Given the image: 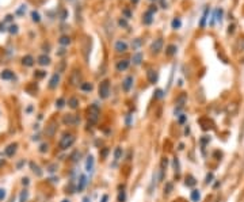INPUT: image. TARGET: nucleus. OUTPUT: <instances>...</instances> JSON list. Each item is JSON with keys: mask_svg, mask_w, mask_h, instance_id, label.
<instances>
[{"mask_svg": "<svg viewBox=\"0 0 244 202\" xmlns=\"http://www.w3.org/2000/svg\"><path fill=\"white\" fill-rule=\"evenodd\" d=\"M185 185H186L187 187H193L197 185V181H195V178L193 175H187L186 176V181H185Z\"/></svg>", "mask_w": 244, "mask_h": 202, "instance_id": "2eb2a0df", "label": "nucleus"}, {"mask_svg": "<svg viewBox=\"0 0 244 202\" xmlns=\"http://www.w3.org/2000/svg\"><path fill=\"white\" fill-rule=\"evenodd\" d=\"M94 168V157L91 155L87 157V161H86V170L87 171H91Z\"/></svg>", "mask_w": 244, "mask_h": 202, "instance_id": "412c9836", "label": "nucleus"}, {"mask_svg": "<svg viewBox=\"0 0 244 202\" xmlns=\"http://www.w3.org/2000/svg\"><path fill=\"white\" fill-rule=\"evenodd\" d=\"M221 16H223V10H217L216 11V19H217L218 22L221 21Z\"/></svg>", "mask_w": 244, "mask_h": 202, "instance_id": "ea45409f", "label": "nucleus"}, {"mask_svg": "<svg viewBox=\"0 0 244 202\" xmlns=\"http://www.w3.org/2000/svg\"><path fill=\"white\" fill-rule=\"evenodd\" d=\"M5 198V190L4 189H0V201H3Z\"/></svg>", "mask_w": 244, "mask_h": 202, "instance_id": "79ce46f5", "label": "nucleus"}, {"mask_svg": "<svg viewBox=\"0 0 244 202\" xmlns=\"http://www.w3.org/2000/svg\"><path fill=\"white\" fill-rule=\"evenodd\" d=\"M172 29H179V27L182 26V22H180V19L179 18H175L174 21H172Z\"/></svg>", "mask_w": 244, "mask_h": 202, "instance_id": "7c9ffc66", "label": "nucleus"}, {"mask_svg": "<svg viewBox=\"0 0 244 202\" xmlns=\"http://www.w3.org/2000/svg\"><path fill=\"white\" fill-rule=\"evenodd\" d=\"M58 83H60V76H58V73H54L52 76V79H50V82H49V88H56L58 86Z\"/></svg>", "mask_w": 244, "mask_h": 202, "instance_id": "9b49d317", "label": "nucleus"}, {"mask_svg": "<svg viewBox=\"0 0 244 202\" xmlns=\"http://www.w3.org/2000/svg\"><path fill=\"white\" fill-rule=\"evenodd\" d=\"M186 115L185 114H182V117H180V118H179V124H185V121H186Z\"/></svg>", "mask_w": 244, "mask_h": 202, "instance_id": "de8ad7c7", "label": "nucleus"}, {"mask_svg": "<svg viewBox=\"0 0 244 202\" xmlns=\"http://www.w3.org/2000/svg\"><path fill=\"white\" fill-rule=\"evenodd\" d=\"M190 197H191L193 202H198L199 199H201V193H199V190H193Z\"/></svg>", "mask_w": 244, "mask_h": 202, "instance_id": "5701e85b", "label": "nucleus"}, {"mask_svg": "<svg viewBox=\"0 0 244 202\" xmlns=\"http://www.w3.org/2000/svg\"><path fill=\"white\" fill-rule=\"evenodd\" d=\"M34 76H35L37 79H42V78H45V76H46V72H45V71H35Z\"/></svg>", "mask_w": 244, "mask_h": 202, "instance_id": "72a5a7b5", "label": "nucleus"}, {"mask_svg": "<svg viewBox=\"0 0 244 202\" xmlns=\"http://www.w3.org/2000/svg\"><path fill=\"white\" fill-rule=\"evenodd\" d=\"M16 146H18V144H11V145H8L7 148H5V155L7 156H12L14 153L16 152Z\"/></svg>", "mask_w": 244, "mask_h": 202, "instance_id": "dca6fc26", "label": "nucleus"}, {"mask_svg": "<svg viewBox=\"0 0 244 202\" xmlns=\"http://www.w3.org/2000/svg\"><path fill=\"white\" fill-rule=\"evenodd\" d=\"M58 42H60L61 45H64V46H65V45H69V43H71V38H69V37H67V35H62L61 38L58 39Z\"/></svg>", "mask_w": 244, "mask_h": 202, "instance_id": "a878e982", "label": "nucleus"}, {"mask_svg": "<svg viewBox=\"0 0 244 202\" xmlns=\"http://www.w3.org/2000/svg\"><path fill=\"white\" fill-rule=\"evenodd\" d=\"M176 50H178V47L175 45H170L166 49V54L167 56H174V54H176Z\"/></svg>", "mask_w": 244, "mask_h": 202, "instance_id": "aec40b11", "label": "nucleus"}, {"mask_svg": "<svg viewBox=\"0 0 244 202\" xmlns=\"http://www.w3.org/2000/svg\"><path fill=\"white\" fill-rule=\"evenodd\" d=\"M167 166H168V159H167V157H163V159H161V163H160V171L163 172V174H164V171H166Z\"/></svg>", "mask_w": 244, "mask_h": 202, "instance_id": "393cba45", "label": "nucleus"}, {"mask_svg": "<svg viewBox=\"0 0 244 202\" xmlns=\"http://www.w3.org/2000/svg\"><path fill=\"white\" fill-rule=\"evenodd\" d=\"M80 71H78V69H75L72 72V76H71V84L72 86H78L79 83H80Z\"/></svg>", "mask_w": 244, "mask_h": 202, "instance_id": "6e6552de", "label": "nucleus"}, {"mask_svg": "<svg viewBox=\"0 0 244 202\" xmlns=\"http://www.w3.org/2000/svg\"><path fill=\"white\" fill-rule=\"evenodd\" d=\"M49 62H50V58L46 54H42V56L38 57V64L39 65H49Z\"/></svg>", "mask_w": 244, "mask_h": 202, "instance_id": "a211bd4d", "label": "nucleus"}, {"mask_svg": "<svg viewBox=\"0 0 244 202\" xmlns=\"http://www.w3.org/2000/svg\"><path fill=\"white\" fill-rule=\"evenodd\" d=\"M125 201H126V194H125V191H121L118 194V202H125Z\"/></svg>", "mask_w": 244, "mask_h": 202, "instance_id": "4c0bfd02", "label": "nucleus"}, {"mask_svg": "<svg viewBox=\"0 0 244 202\" xmlns=\"http://www.w3.org/2000/svg\"><path fill=\"white\" fill-rule=\"evenodd\" d=\"M189 133H190V128H186L185 129V134H189Z\"/></svg>", "mask_w": 244, "mask_h": 202, "instance_id": "5fc2aeb1", "label": "nucleus"}, {"mask_svg": "<svg viewBox=\"0 0 244 202\" xmlns=\"http://www.w3.org/2000/svg\"><path fill=\"white\" fill-rule=\"evenodd\" d=\"M22 62H23V65H26V67H31V65L34 64V58L31 57V56H25V57L22 58Z\"/></svg>", "mask_w": 244, "mask_h": 202, "instance_id": "6ab92c4d", "label": "nucleus"}, {"mask_svg": "<svg viewBox=\"0 0 244 202\" xmlns=\"http://www.w3.org/2000/svg\"><path fill=\"white\" fill-rule=\"evenodd\" d=\"M27 183H29V179H27V178H25V179H23V185H27Z\"/></svg>", "mask_w": 244, "mask_h": 202, "instance_id": "4d7b16f0", "label": "nucleus"}, {"mask_svg": "<svg viewBox=\"0 0 244 202\" xmlns=\"http://www.w3.org/2000/svg\"><path fill=\"white\" fill-rule=\"evenodd\" d=\"M99 96L102 99H106L107 96H109V94H110V83H109V80H103L102 83L99 84Z\"/></svg>", "mask_w": 244, "mask_h": 202, "instance_id": "7ed1b4c3", "label": "nucleus"}, {"mask_svg": "<svg viewBox=\"0 0 244 202\" xmlns=\"http://www.w3.org/2000/svg\"><path fill=\"white\" fill-rule=\"evenodd\" d=\"M16 31H18V26H16V25H12V26L10 27V33L11 34H15Z\"/></svg>", "mask_w": 244, "mask_h": 202, "instance_id": "a19ab883", "label": "nucleus"}, {"mask_svg": "<svg viewBox=\"0 0 244 202\" xmlns=\"http://www.w3.org/2000/svg\"><path fill=\"white\" fill-rule=\"evenodd\" d=\"M155 96H156V98H161V96H163V91H161V90H157V91H156Z\"/></svg>", "mask_w": 244, "mask_h": 202, "instance_id": "49530a36", "label": "nucleus"}, {"mask_svg": "<svg viewBox=\"0 0 244 202\" xmlns=\"http://www.w3.org/2000/svg\"><path fill=\"white\" fill-rule=\"evenodd\" d=\"M213 172H209L208 175H206V179H205V183L206 185H209V183H212V181H213Z\"/></svg>", "mask_w": 244, "mask_h": 202, "instance_id": "f704fd0d", "label": "nucleus"}, {"mask_svg": "<svg viewBox=\"0 0 244 202\" xmlns=\"http://www.w3.org/2000/svg\"><path fill=\"white\" fill-rule=\"evenodd\" d=\"M174 167H175L176 171H179V160H178L176 157H175V160H174Z\"/></svg>", "mask_w": 244, "mask_h": 202, "instance_id": "c03bdc74", "label": "nucleus"}, {"mask_svg": "<svg viewBox=\"0 0 244 202\" xmlns=\"http://www.w3.org/2000/svg\"><path fill=\"white\" fill-rule=\"evenodd\" d=\"M56 130H57V125H56L54 121H52V122L46 126V129H45V134H46L47 137H53L54 133H56Z\"/></svg>", "mask_w": 244, "mask_h": 202, "instance_id": "423d86ee", "label": "nucleus"}, {"mask_svg": "<svg viewBox=\"0 0 244 202\" xmlns=\"http://www.w3.org/2000/svg\"><path fill=\"white\" fill-rule=\"evenodd\" d=\"M186 100H187V95H186L185 92L180 94V95H179V98L176 99V104H178V107H179V109H182L183 106H185V103H186Z\"/></svg>", "mask_w": 244, "mask_h": 202, "instance_id": "ddd939ff", "label": "nucleus"}, {"mask_svg": "<svg viewBox=\"0 0 244 202\" xmlns=\"http://www.w3.org/2000/svg\"><path fill=\"white\" fill-rule=\"evenodd\" d=\"M102 202H107V195H103L102 197Z\"/></svg>", "mask_w": 244, "mask_h": 202, "instance_id": "864d4df0", "label": "nucleus"}, {"mask_svg": "<svg viewBox=\"0 0 244 202\" xmlns=\"http://www.w3.org/2000/svg\"><path fill=\"white\" fill-rule=\"evenodd\" d=\"M114 49L118 53H124V52H126V50H128V43H126L125 41H122V39H120V41L115 42Z\"/></svg>", "mask_w": 244, "mask_h": 202, "instance_id": "0eeeda50", "label": "nucleus"}, {"mask_svg": "<svg viewBox=\"0 0 244 202\" xmlns=\"http://www.w3.org/2000/svg\"><path fill=\"white\" fill-rule=\"evenodd\" d=\"M120 26L126 27V26H128V22L125 21V19H120Z\"/></svg>", "mask_w": 244, "mask_h": 202, "instance_id": "a18cd8bd", "label": "nucleus"}, {"mask_svg": "<svg viewBox=\"0 0 244 202\" xmlns=\"http://www.w3.org/2000/svg\"><path fill=\"white\" fill-rule=\"evenodd\" d=\"M122 157V148H115L114 150V159L115 160H120Z\"/></svg>", "mask_w": 244, "mask_h": 202, "instance_id": "c85d7f7f", "label": "nucleus"}, {"mask_svg": "<svg viewBox=\"0 0 244 202\" xmlns=\"http://www.w3.org/2000/svg\"><path fill=\"white\" fill-rule=\"evenodd\" d=\"M148 80H149V83L155 84L157 82V72L156 71H148Z\"/></svg>", "mask_w": 244, "mask_h": 202, "instance_id": "f3484780", "label": "nucleus"}, {"mask_svg": "<svg viewBox=\"0 0 244 202\" xmlns=\"http://www.w3.org/2000/svg\"><path fill=\"white\" fill-rule=\"evenodd\" d=\"M30 167H31V170L34 171V174H37V175H38V176H39V175H42V171H41V170H39V167L37 166V164H34L33 161H31V163H30Z\"/></svg>", "mask_w": 244, "mask_h": 202, "instance_id": "bb28decb", "label": "nucleus"}, {"mask_svg": "<svg viewBox=\"0 0 244 202\" xmlns=\"http://www.w3.org/2000/svg\"><path fill=\"white\" fill-rule=\"evenodd\" d=\"M171 190H172V183H167L166 185V187H164V194H170L171 193Z\"/></svg>", "mask_w": 244, "mask_h": 202, "instance_id": "c9c22d12", "label": "nucleus"}, {"mask_svg": "<svg viewBox=\"0 0 244 202\" xmlns=\"http://www.w3.org/2000/svg\"><path fill=\"white\" fill-rule=\"evenodd\" d=\"M79 121L80 119L73 114H67V115H64V118H62V122L65 125H76V124H79Z\"/></svg>", "mask_w": 244, "mask_h": 202, "instance_id": "20e7f679", "label": "nucleus"}, {"mask_svg": "<svg viewBox=\"0 0 244 202\" xmlns=\"http://www.w3.org/2000/svg\"><path fill=\"white\" fill-rule=\"evenodd\" d=\"M161 5H163V8H166L167 7V3L164 1V0H161Z\"/></svg>", "mask_w": 244, "mask_h": 202, "instance_id": "603ef678", "label": "nucleus"}, {"mask_svg": "<svg viewBox=\"0 0 244 202\" xmlns=\"http://www.w3.org/2000/svg\"><path fill=\"white\" fill-rule=\"evenodd\" d=\"M56 168H57V166H56V164H52V166L49 167V171H50V172H54V171H56Z\"/></svg>", "mask_w": 244, "mask_h": 202, "instance_id": "09e8293b", "label": "nucleus"}, {"mask_svg": "<svg viewBox=\"0 0 244 202\" xmlns=\"http://www.w3.org/2000/svg\"><path fill=\"white\" fill-rule=\"evenodd\" d=\"M47 146H49L47 144H42V145H41V148H39V150H41L42 153H43V152H46V150H47Z\"/></svg>", "mask_w": 244, "mask_h": 202, "instance_id": "37998d69", "label": "nucleus"}, {"mask_svg": "<svg viewBox=\"0 0 244 202\" xmlns=\"http://www.w3.org/2000/svg\"><path fill=\"white\" fill-rule=\"evenodd\" d=\"M68 104H69V107H71V109H78V106H79V99H78V98H75V96H72V98L68 100Z\"/></svg>", "mask_w": 244, "mask_h": 202, "instance_id": "4be33fe9", "label": "nucleus"}, {"mask_svg": "<svg viewBox=\"0 0 244 202\" xmlns=\"http://www.w3.org/2000/svg\"><path fill=\"white\" fill-rule=\"evenodd\" d=\"M27 198H29V191L27 190H23L21 193V198H19V202H26Z\"/></svg>", "mask_w": 244, "mask_h": 202, "instance_id": "c756f323", "label": "nucleus"}, {"mask_svg": "<svg viewBox=\"0 0 244 202\" xmlns=\"http://www.w3.org/2000/svg\"><path fill=\"white\" fill-rule=\"evenodd\" d=\"M208 14H209V10L206 8L205 10V12H203V16H202V19H201V23H199V26L201 27H205V22H206V18H208Z\"/></svg>", "mask_w": 244, "mask_h": 202, "instance_id": "473e14b6", "label": "nucleus"}, {"mask_svg": "<svg viewBox=\"0 0 244 202\" xmlns=\"http://www.w3.org/2000/svg\"><path fill=\"white\" fill-rule=\"evenodd\" d=\"M141 61H142V54H141V53H136L134 56H133V64L140 65Z\"/></svg>", "mask_w": 244, "mask_h": 202, "instance_id": "b1692460", "label": "nucleus"}, {"mask_svg": "<svg viewBox=\"0 0 244 202\" xmlns=\"http://www.w3.org/2000/svg\"><path fill=\"white\" fill-rule=\"evenodd\" d=\"M5 21H7V22H11V21H12V16H11V15H7Z\"/></svg>", "mask_w": 244, "mask_h": 202, "instance_id": "3c124183", "label": "nucleus"}, {"mask_svg": "<svg viewBox=\"0 0 244 202\" xmlns=\"http://www.w3.org/2000/svg\"><path fill=\"white\" fill-rule=\"evenodd\" d=\"M106 155H107V149H103V152H102V156H103V157H104V156H106Z\"/></svg>", "mask_w": 244, "mask_h": 202, "instance_id": "6e6d98bb", "label": "nucleus"}, {"mask_svg": "<svg viewBox=\"0 0 244 202\" xmlns=\"http://www.w3.org/2000/svg\"><path fill=\"white\" fill-rule=\"evenodd\" d=\"M31 16H33V21L34 22H39V19H41V18H39V14L35 12V11H33V12H31Z\"/></svg>", "mask_w": 244, "mask_h": 202, "instance_id": "58836bf2", "label": "nucleus"}, {"mask_svg": "<svg viewBox=\"0 0 244 202\" xmlns=\"http://www.w3.org/2000/svg\"><path fill=\"white\" fill-rule=\"evenodd\" d=\"M99 115H100V110L96 104H91L88 109V121L90 124H96L99 119Z\"/></svg>", "mask_w": 244, "mask_h": 202, "instance_id": "f257e3e1", "label": "nucleus"}, {"mask_svg": "<svg viewBox=\"0 0 244 202\" xmlns=\"http://www.w3.org/2000/svg\"><path fill=\"white\" fill-rule=\"evenodd\" d=\"M161 47H163V39H161V38H157V39H156V41L152 43L151 50H152V53H153V54H157V53H160Z\"/></svg>", "mask_w": 244, "mask_h": 202, "instance_id": "39448f33", "label": "nucleus"}, {"mask_svg": "<svg viewBox=\"0 0 244 202\" xmlns=\"http://www.w3.org/2000/svg\"><path fill=\"white\" fill-rule=\"evenodd\" d=\"M64 104H65V100L62 98H60V99H57V102H56V106H57L58 109H62L64 107Z\"/></svg>", "mask_w": 244, "mask_h": 202, "instance_id": "e433bc0d", "label": "nucleus"}, {"mask_svg": "<svg viewBox=\"0 0 244 202\" xmlns=\"http://www.w3.org/2000/svg\"><path fill=\"white\" fill-rule=\"evenodd\" d=\"M133 86V78L132 76H128V78L124 80V83H122V88H124V91H130V88Z\"/></svg>", "mask_w": 244, "mask_h": 202, "instance_id": "9d476101", "label": "nucleus"}, {"mask_svg": "<svg viewBox=\"0 0 244 202\" xmlns=\"http://www.w3.org/2000/svg\"><path fill=\"white\" fill-rule=\"evenodd\" d=\"M128 67H129V60H121L115 65L117 71H120V72H124L125 69H128Z\"/></svg>", "mask_w": 244, "mask_h": 202, "instance_id": "1a4fd4ad", "label": "nucleus"}, {"mask_svg": "<svg viewBox=\"0 0 244 202\" xmlns=\"http://www.w3.org/2000/svg\"><path fill=\"white\" fill-rule=\"evenodd\" d=\"M61 202H69V199H64V201H61Z\"/></svg>", "mask_w": 244, "mask_h": 202, "instance_id": "052dcab7", "label": "nucleus"}, {"mask_svg": "<svg viewBox=\"0 0 244 202\" xmlns=\"http://www.w3.org/2000/svg\"><path fill=\"white\" fill-rule=\"evenodd\" d=\"M75 142V136L73 134H65L62 137L61 140H60V148L61 149H68V148H71Z\"/></svg>", "mask_w": 244, "mask_h": 202, "instance_id": "f03ea898", "label": "nucleus"}, {"mask_svg": "<svg viewBox=\"0 0 244 202\" xmlns=\"http://www.w3.org/2000/svg\"><path fill=\"white\" fill-rule=\"evenodd\" d=\"M88 201H90V198H88V197H86V198L83 199V202H88Z\"/></svg>", "mask_w": 244, "mask_h": 202, "instance_id": "13d9d810", "label": "nucleus"}, {"mask_svg": "<svg viewBox=\"0 0 244 202\" xmlns=\"http://www.w3.org/2000/svg\"><path fill=\"white\" fill-rule=\"evenodd\" d=\"M86 183H87V179H86V176H84V175H80V181H79V185H78V187H76V190H78L79 193L83 191L84 187H86Z\"/></svg>", "mask_w": 244, "mask_h": 202, "instance_id": "4468645a", "label": "nucleus"}, {"mask_svg": "<svg viewBox=\"0 0 244 202\" xmlns=\"http://www.w3.org/2000/svg\"><path fill=\"white\" fill-rule=\"evenodd\" d=\"M152 15H153V14H151L149 11L145 14V16H144V23H145V25H151L152 23Z\"/></svg>", "mask_w": 244, "mask_h": 202, "instance_id": "cd10ccee", "label": "nucleus"}, {"mask_svg": "<svg viewBox=\"0 0 244 202\" xmlns=\"http://www.w3.org/2000/svg\"><path fill=\"white\" fill-rule=\"evenodd\" d=\"M124 14H125V16H126V18H130V16H132V14H130L129 10H124Z\"/></svg>", "mask_w": 244, "mask_h": 202, "instance_id": "8fccbe9b", "label": "nucleus"}, {"mask_svg": "<svg viewBox=\"0 0 244 202\" xmlns=\"http://www.w3.org/2000/svg\"><path fill=\"white\" fill-rule=\"evenodd\" d=\"M132 1H133V3H137V1H138V0H132Z\"/></svg>", "mask_w": 244, "mask_h": 202, "instance_id": "680f3d73", "label": "nucleus"}, {"mask_svg": "<svg viewBox=\"0 0 244 202\" xmlns=\"http://www.w3.org/2000/svg\"><path fill=\"white\" fill-rule=\"evenodd\" d=\"M80 88H82L83 91H87V92H90V91L92 90V84H91V83H83L82 86H80Z\"/></svg>", "mask_w": 244, "mask_h": 202, "instance_id": "2f4dec72", "label": "nucleus"}, {"mask_svg": "<svg viewBox=\"0 0 244 202\" xmlns=\"http://www.w3.org/2000/svg\"><path fill=\"white\" fill-rule=\"evenodd\" d=\"M0 78L4 79V80H11V79H14V72L10 71V69H5V71L0 73Z\"/></svg>", "mask_w": 244, "mask_h": 202, "instance_id": "f8f14e48", "label": "nucleus"}, {"mask_svg": "<svg viewBox=\"0 0 244 202\" xmlns=\"http://www.w3.org/2000/svg\"><path fill=\"white\" fill-rule=\"evenodd\" d=\"M3 164H4V161H3V160H0V167L3 166Z\"/></svg>", "mask_w": 244, "mask_h": 202, "instance_id": "bf43d9fd", "label": "nucleus"}]
</instances>
